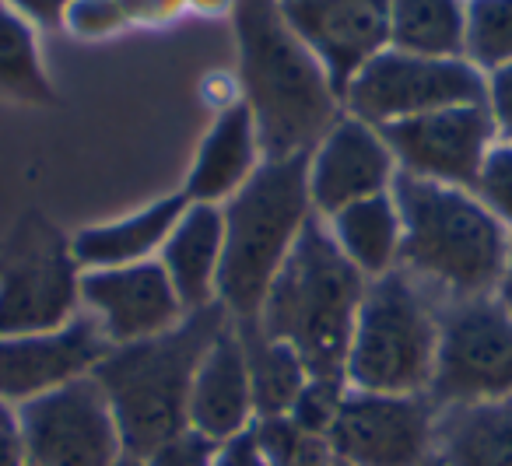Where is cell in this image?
<instances>
[{
  "instance_id": "obj_14",
  "label": "cell",
  "mask_w": 512,
  "mask_h": 466,
  "mask_svg": "<svg viewBox=\"0 0 512 466\" xmlns=\"http://www.w3.org/2000/svg\"><path fill=\"white\" fill-rule=\"evenodd\" d=\"M109 347L113 344L88 312H78L64 330L0 337V403L22 407L78 375H88Z\"/></svg>"
},
{
  "instance_id": "obj_11",
  "label": "cell",
  "mask_w": 512,
  "mask_h": 466,
  "mask_svg": "<svg viewBox=\"0 0 512 466\" xmlns=\"http://www.w3.org/2000/svg\"><path fill=\"white\" fill-rule=\"evenodd\" d=\"M327 442L341 466H421L435 456V403L428 393L348 389Z\"/></svg>"
},
{
  "instance_id": "obj_13",
  "label": "cell",
  "mask_w": 512,
  "mask_h": 466,
  "mask_svg": "<svg viewBox=\"0 0 512 466\" xmlns=\"http://www.w3.org/2000/svg\"><path fill=\"white\" fill-rule=\"evenodd\" d=\"M278 11L323 64L337 99L390 46V0H278Z\"/></svg>"
},
{
  "instance_id": "obj_22",
  "label": "cell",
  "mask_w": 512,
  "mask_h": 466,
  "mask_svg": "<svg viewBox=\"0 0 512 466\" xmlns=\"http://www.w3.org/2000/svg\"><path fill=\"white\" fill-rule=\"evenodd\" d=\"M337 249L365 277H383L400 267V211L393 193H376L327 218Z\"/></svg>"
},
{
  "instance_id": "obj_28",
  "label": "cell",
  "mask_w": 512,
  "mask_h": 466,
  "mask_svg": "<svg viewBox=\"0 0 512 466\" xmlns=\"http://www.w3.org/2000/svg\"><path fill=\"white\" fill-rule=\"evenodd\" d=\"M344 393H348V382L309 379L306 389L299 393V400H295V407L288 410V417H292L306 435L327 438L337 421V410H341V403H344Z\"/></svg>"
},
{
  "instance_id": "obj_2",
  "label": "cell",
  "mask_w": 512,
  "mask_h": 466,
  "mask_svg": "<svg viewBox=\"0 0 512 466\" xmlns=\"http://www.w3.org/2000/svg\"><path fill=\"white\" fill-rule=\"evenodd\" d=\"M400 211V270L446 302L491 298L505 274L512 232L470 190L397 172L390 186Z\"/></svg>"
},
{
  "instance_id": "obj_38",
  "label": "cell",
  "mask_w": 512,
  "mask_h": 466,
  "mask_svg": "<svg viewBox=\"0 0 512 466\" xmlns=\"http://www.w3.org/2000/svg\"><path fill=\"white\" fill-rule=\"evenodd\" d=\"M113 466H144V459L134 456V452H120V456L113 459Z\"/></svg>"
},
{
  "instance_id": "obj_19",
  "label": "cell",
  "mask_w": 512,
  "mask_h": 466,
  "mask_svg": "<svg viewBox=\"0 0 512 466\" xmlns=\"http://www.w3.org/2000/svg\"><path fill=\"white\" fill-rule=\"evenodd\" d=\"M260 162H264V151L256 141L253 116H249V109L242 102L228 106L214 120V127L207 130L204 144H200L197 158H193L183 197L190 204L221 207L249 183V176L260 169Z\"/></svg>"
},
{
  "instance_id": "obj_39",
  "label": "cell",
  "mask_w": 512,
  "mask_h": 466,
  "mask_svg": "<svg viewBox=\"0 0 512 466\" xmlns=\"http://www.w3.org/2000/svg\"><path fill=\"white\" fill-rule=\"evenodd\" d=\"M421 466H439V459L432 456V459H428V463H421Z\"/></svg>"
},
{
  "instance_id": "obj_8",
  "label": "cell",
  "mask_w": 512,
  "mask_h": 466,
  "mask_svg": "<svg viewBox=\"0 0 512 466\" xmlns=\"http://www.w3.org/2000/svg\"><path fill=\"white\" fill-rule=\"evenodd\" d=\"M488 74L470 60L414 57L386 46L344 88V109L369 127H390L453 106H484Z\"/></svg>"
},
{
  "instance_id": "obj_24",
  "label": "cell",
  "mask_w": 512,
  "mask_h": 466,
  "mask_svg": "<svg viewBox=\"0 0 512 466\" xmlns=\"http://www.w3.org/2000/svg\"><path fill=\"white\" fill-rule=\"evenodd\" d=\"M390 46L414 57H463L467 0H390Z\"/></svg>"
},
{
  "instance_id": "obj_41",
  "label": "cell",
  "mask_w": 512,
  "mask_h": 466,
  "mask_svg": "<svg viewBox=\"0 0 512 466\" xmlns=\"http://www.w3.org/2000/svg\"><path fill=\"white\" fill-rule=\"evenodd\" d=\"M337 466H341V463H337Z\"/></svg>"
},
{
  "instance_id": "obj_27",
  "label": "cell",
  "mask_w": 512,
  "mask_h": 466,
  "mask_svg": "<svg viewBox=\"0 0 512 466\" xmlns=\"http://www.w3.org/2000/svg\"><path fill=\"white\" fill-rule=\"evenodd\" d=\"M470 193L512 232V141L491 144Z\"/></svg>"
},
{
  "instance_id": "obj_4",
  "label": "cell",
  "mask_w": 512,
  "mask_h": 466,
  "mask_svg": "<svg viewBox=\"0 0 512 466\" xmlns=\"http://www.w3.org/2000/svg\"><path fill=\"white\" fill-rule=\"evenodd\" d=\"M365 288L369 277L337 249L330 228L309 218L256 319L274 340L299 354L309 379L344 382Z\"/></svg>"
},
{
  "instance_id": "obj_18",
  "label": "cell",
  "mask_w": 512,
  "mask_h": 466,
  "mask_svg": "<svg viewBox=\"0 0 512 466\" xmlns=\"http://www.w3.org/2000/svg\"><path fill=\"white\" fill-rule=\"evenodd\" d=\"M221 246H225V221L221 207L186 204L179 221L165 239L158 263L169 277L172 291L179 295L186 312L207 309L218 302V270Z\"/></svg>"
},
{
  "instance_id": "obj_32",
  "label": "cell",
  "mask_w": 512,
  "mask_h": 466,
  "mask_svg": "<svg viewBox=\"0 0 512 466\" xmlns=\"http://www.w3.org/2000/svg\"><path fill=\"white\" fill-rule=\"evenodd\" d=\"M0 4L15 11L22 22L36 25V29H57V25H64L67 8L74 0H0Z\"/></svg>"
},
{
  "instance_id": "obj_33",
  "label": "cell",
  "mask_w": 512,
  "mask_h": 466,
  "mask_svg": "<svg viewBox=\"0 0 512 466\" xmlns=\"http://www.w3.org/2000/svg\"><path fill=\"white\" fill-rule=\"evenodd\" d=\"M25 442H22V424H18V410L0 403V466H25Z\"/></svg>"
},
{
  "instance_id": "obj_35",
  "label": "cell",
  "mask_w": 512,
  "mask_h": 466,
  "mask_svg": "<svg viewBox=\"0 0 512 466\" xmlns=\"http://www.w3.org/2000/svg\"><path fill=\"white\" fill-rule=\"evenodd\" d=\"M278 466H337L334 452H330V442L320 435H302V442L281 459Z\"/></svg>"
},
{
  "instance_id": "obj_17",
  "label": "cell",
  "mask_w": 512,
  "mask_h": 466,
  "mask_svg": "<svg viewBox=\"0 0 512 466\" xmlns=\"http://www.w3.org/2000/svg\"><path fill=\"white\" fill-rule=\"evenodd\" d=\"M256 421L253 414V393H249V372L246 354H242L235 319L214 337L193 375L190 389V428L204 431L214 442L249 431Z\"/></svg>"
},
{
  "instance_id": "obj_10",
  "label": "cell",
  "mask_w": 512,
  "mask_h": 466,
  "mask_svg": "<svg viewBox=\"0 0 512 466\" xmlns=\"http://www.w3.org/2000/svg\"><path fill=\"white\" fill-rule=\"evenodd\" d=\"M15 410L32 466H113L123 452L113 407L92 372Z\"/></svg>"
},
{
  "instance_id": "obj_34",
  "label": "cell",
  "mask_w": 512,
  "mask_h": 466,
  "mask_svg": "<svg viewBox=\"0 0 512 466\" xmlns=\"http://www.w3.org/2000/svg\"><path fill=\"white\" fill-rule=\"evenodd\" d=\"M214 466H271V463H267L260 445H256L253 431H242V435L221 442V452H218V459H214Z\"/></svg>"
},
{
  "instance_id": "obj_5",
  "label": "cell",
  "mask_w": 512,
  "mask_h": 466,
  "mask_svg": "<svg viewBox=\"0 0 512 466\" xmlns=\"http://www.w3.org/2000/svg\"><path fill=\"white\" fill-rule=\"evenodd\" d=\"M309 218H316L309 200V155L267 158L249 176V183L232 200H225L218 302L228 316H260V305Z\"/></svg>"
},
{
  "instance_id": "obj_29",
  "label": "cell",
  "mask_w": 512,
  "mask_h": 466,
  "mask_svg": "<svg viewBox=\"0 0 512 466\" xmlns=\"http://www.w3.org/2000/svg\"><path fill=\"white\" fill-rule=\"evenodd\" d=\"M218 452H221V442H214L204 431L186 424L183 431H176V435H169L162 445H155V449L144 456V466H214Z\"/></svg>"
},
{
  "instance_id": "obj_40",
  "label": "cell",
  "mask_w": 512,
  "mask_h": 466,
  "mask_svg": "<svg viewBox=\"0 0 512 466\" xmlns=\"http://www.w3.org/2000/svg\"><path fill=\"white\" fill-rule=\"evenodd\" d=\"M25 466H32V463H25Z\"/></svg>"
},
{
  "instance_id": "obj_26",
  "label": "cell",
  "mask_w": 512,
  "mask_h": 466,
  "mask_svg": "<svg viewBox=\"0 0 512 466\" xmlns=\"http://www.w3.org/2000/svg\"><path fill=\"white\" fill-rule=\"evenodd\" d=\"M477 71L512 64V0H467V53Z\"/></svg>"
},
{
  "instance_id": "obj_15",
  "label": "cell",
  "mask_w": 512,
  "mask_h": 466,
  "mask_svg": "<svg viewBox=\"0 0 512 466\" xmlns=\"http://www.w3.org/2000/svg\"><path fill=\"white\" fill-rule=\"evenodd\" d=\"M81 302L113 347L158 337L186 316L183 302L172 291L158 260L85 270L81 274Z\"/></svg>"
},
{
  "instance_id": "obj_7",
  "label": "cell",
  "mask_w": 512,
  "mask_h": 466,
  "mask_svg": "<svg viewBox=\"0 0 512 466\" xmlns=\"http://www.w3.org/2000/svg\"><path fill=\"white\" fill-rule=\"evenodd\" d=\"M81 305V263L53 221L29 211L0 246V337L64 330Z\"/></svg>"
},
{
  "instance_id": "obj_36",
  "label": "cell",
  "mask_w": 512,
  "mask_h": 466,
  "mask_svg": "<svg viewBox=\"0 0 512 466\" xmlns=\"http://www.w3.org/2000/svg\"><path fill=\"white\" fill-rule=\"evenodd\" d=\"M495 302L512 316V249H509V263H505L502 281H498V288H495Z\"/></svg>"
},
{
  "instance_id": "obj_3",
  "label": "cell",
  "mask_w": 512,
  "mask_h": 466,
  "mask_svg": "<svg viewBox=\"0 0 512 466\" xmlns=\"http://www.w3.org/2000/svg\"><path fill=\"white\" fill-rule=\"evenodd\" d=\"M232 316L225 305L193 309L172 330L134 344L109 347L92 368L120 428L123 452L148 456L155 445L190 424V389L207 347Z\"/></svg>"
},
{
  "instance_id": "obj_20",
  "label": "cell",
  "mask_w": 512,
  "mask_h": 466,
  "mask_svg": "<svg viewBox=\"0 0 512 466\" xmlns=\"http://www.w3.org/2000/svg\"><path fill=\"white\" fill-rule=\"evenodd\" d=\"M186 204L190 200L183 193H176V197H162L144 207V211H134L120 221L85 228V232H78L71 239L74 260L81 263V270H106L155 260V253H162L165 239H169L179 214L186 211Z\"/></svg>"
},
{
  "instance_id": "obj_9",
  "label": "cell",
  "mask_w": 512,
  "mask_h": 466,
  "mask_svg": "<svg viewBox=\"0 0 512 466\" xmlns=\"http://www.w3.org/2000/svg\"><path fill=\"white\" fill-rule=\"evenodd\" d=\"M512 396V316L491 298H463L439 312V351L428 382L435 410Z\"/></svg>"
},
{
  "instance_id": "obj_12",
  "label": "cell",
  "mask_w": 512,
  "mask_h": 466,
  "mask_svg": "<svg viewBox=\"0 0 512 466\" xmlns=\"http://www.w3.org/2000/svg\"><path fill=\"white\" fill-rule=\"evenodd\" d=\"M379 134L397 158V172L456 186V190H474L484 155L498 141V127L488 106L439 109V113L379 127Z\"/></svg>"
},
{
  "instance_id": "obj_37",
  "label": "cell",
  "mask_w": 512,
  "mask_h": 466,
  "mask_svg": "<svg viewBox=\"0 0 512 466\" xmlns=\"http://www.w3.org/2000/svg\"><path fill=\"white\" fill-rule=\"evenodd\" d=\"M193 4L204 11H225V8H232L235 0H193Z\"/></svg>"
},
{
  "instance_id": "obj_30",
  "label": "cell",
  "mask_w": 512,
  "mask_h": 466,
  "mask_svg": "<svg viewBox=\"0 0 512 466\" xmlns=\"http://www.w3.org/2000/svg\"><path fill=\"white\" fill-rule=\"evenodd\" d=\"M123 22H127V15H123L120 0H74L64 18L67 29L81 39L109 36V32H116Z\"/></svg>"
},
{
  "instance_id": "obj_6",
  "label": "cell",
  "mask_w": 512,
  "mask_h": 466,
  "mask_svg": "<svg viewBox=\"0 0 512 466\" xmlns=\"http://www.w3.org/2000/svg\"><path fill=\"white\" fill-rule=\"evenodd\" d=\"M439 351V312L407 270L372 277L351 333L344 382L362 393H428Z\"/></svg>"
},
{
  "instance_id": "obj_31",
  "label": "cell",
  "mask_w": 512,
  "mask_h": 466,
  "mask_svg": "<svg viewBox=\"0 0 512 466\" xmlns=\"http://www.w3.org/2000/svg\"><path fill=\"white\" fill-rule=\"evenodd\" d=\"M484 106H488L498 134H505V141H512V64L488 74V99H484Z\"/></svg>"
},
{
  "instance_id": "obj_16",
  "label": "cell",
  "mask_w": 512,
  "mask_h": 466,
  "mask_svg": "<svg viewBox=\"0 0 512 466\" xmlns=\"http://www.w3.org/2000/svg\"><path fill=\"white\" fill-rule=\"evenodd\" d=\"M397 158L383 134L355 116H341L309 151V200L316 218H334L348 204L390 193Z\"/></svg>"
},
{
  "instance_id": "obj_21",
  "label": "cell",
  "mask_w": 512,
  "mask_h": 466,
  "mask_svg": "<svg viewBox=\"0 0 512 466\" xmlns=\"http://www.w3.org/2000/svg\"><path fill=\"white\" fill-rule=\"evenodd\" d=\"M439 466H512V396L435 410Z\"/></svg>"
},
{
  "instance_id": "obj_1",
  "label": "cell",
  "mask_w": 512,
  "mask_h": 466,
  "mask_svg": "<svg viewBox=\"0 0 512 466\" xmlns=\"http://www.w3.org/2000/svg\"><path fill=\"white\" fill-rule=\"evenodd\" d=\"M242 106L249 109L256 141L267 158L309 155L341 120L334 85L309 46L288 29L278 0H235Z\"/></svg>"
},
{
  "instance_id": "obj_25",
  "label": "cell",
  "mask_w": 512,
  "mask_h": 466,
  "mask_svg": "<svg viewBox=\"0 0 512 466\" xmlns=\"http://www.w3.org/2000/svg\"><path fill=\"white\" fill-rule=\"evenodd\" d=\"M0 95L32 106L57 99L39 60L36 32L4 4H0Z\"/></svg>"
},
{
  "instance_id": "obj_23",
  "label": "cell",
  "mask_w": 512,
  "mask_h": 466,
  "mask_svg": "<svg viewBox=\"0 0 512 466\" xmlns=\"http://www.w3.org/2000/svg\"><path fill=\"white\" fill-rule=\"evenodd\" d=\"M242 354H246L249 393H253L256 417H281L295 407L299 393L306 389L309 372L302 358L288 344L274 340L260 326V319H235Z\"/></svg>"
}]
</instances>
